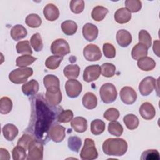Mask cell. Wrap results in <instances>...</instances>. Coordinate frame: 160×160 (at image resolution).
Here are the masks:
<instances>
[{
	"label": "cell",
	"instance_id": "29",
	"mask_svg": "<svg viewBox=\"0 0 160 160\" xmlns=\"http://www.w3.org/2000/svg\"><path fill=\"white\" fill-rule=\"evenodd\" d=\"M61 28L62 32L68 36L74 34L78 30L77 24L72 20H66L62 22Z\"/></svg>",
	"mask_w": 160,
	"mask_h": 160
},
{
	"label": "cell",
	"instance_id": "52",
	"mask_svg": "<svg viewBox=\"0 0 160 160\" xmlns=\"http://www.w3.org/2000/svg\"><path fill=\"white\" fill-rule=\"evenodd\" d=\"M159 40H156L154 41L153 42V51L158 56H159Z\"/></svg>",
	"mask_w": 160,
	"mask_h": 160
},
{
	"label": "cell",
	"instance_id": "2",
	"mask_svg": "<svg viewBox=\"0 0 160 160\" xmlns=\"http://www.w3.org/2000/svg\"><path fill=\"white\" fill-rule=\"evenodd\" d=\"M104 154L111 156H123L128 150V143L122 138H108L102 146Z\"/></svg>",
	"mask_w": 160,
	"mask_h": 160
},
{
	"label": "cell",
	"instance_id": "32",
	"mask_svg": "<svg viewBox=\"0 0 160 160\" xmlns=\"http://www.w3.org/2000/svg\"><path fill=\"white\" fill-rule=\"evenodd\" d=\"M36 58H34L30 54H24L19 56L16 61V66L19 68H25L31 64H32L36 60Z\"/></svg>",
	"mask_w": 160,
	"mask_h": 160
},
{
	"label": "cell",
	"instance_id": "31",
	"mask_svg": "<svg viewBox=\"0 0 160 160\" xmlns=\"http://www.w3.org/2000/svg\"><path fill=\"white\" fill-rule=\"evenodd\" d=\"M123 122L128 129L134 130L136 129L139 124L138 118L133 114H128L123 118Z\"/></svg>",
	"mask_w": 160,
	"mask_h": 160
},
{
	"label": "cell",
	"instance_id": "44",
	"mask_svg": "<svg viewBox=\"0 0 160 160\" xmlns=\"http://www.w3.org/2000/svg\"><path fill=\"white\" fill-rule=\"evenodd\" d=\"M26 149L21 146H17L14 147L12 151V158L14 160H23L26 158V156H28L26 152Z\"/></svg>",
	"mask_w": 160,
	"mask_h": 160
},
{
	"label": "cell",
	"instance_id": "39",
	"mask_svg": "<svg viewBox=\"0 0 160 160\" xmlns=\"http://www.w3.org/2000/svg\"><path fill=\"white\" fill-rule=\"evenodd\" d=\"M31 45L33 48L34 50L36 52L41 51L43 48V43L41 36L39 33L37 32L34 34L30 39Z\"/></svg>",
	"mask_w": 160,
	"mask_h": 160
},
{
	"label": "cell",
	"instance_id": "47",
	"mask_svg": "<svg viewBox=\"0 0 160 160\" xmlns=\"http://www.w3.org/2000/svg\"><path fill=\"white\" fill-rule=\"evenodd\" d=\"M73 112L70 109L62 111L58 116V121L60 123H67L73 119Z\"/></svg>",
	"mask_w": 160,
	"mask_h": 160
},
{
	"label": "cell",
	"instance_id": "49",
	"mask_svg": "<svg viewBox=\"0 0 160 160\" xmlns=\"http://www.w3.org/2000/svg\"><path fill=\"white\" fill-rule=\"evenodd\" d=\"M102 51L105 57L107 58L112 59L116 56V49L111 43H104L102 46Z\"/></svg>",
	"mask_w": 160,
	"mask_h": 160
},
{
	"label": "cell",
	"instance_id": "40",
	"mask_svg": "<svg viewBox=\"0 0 160 160\" xmlns=\"http://www.w3.org/2000/svg\"><path fill=\"white\" fill-rule=\"evenodd\" d=\"M102 75L106 78L112 77L116 72V66L109 62H105L102 64L101 67Z\"/></svg>",
	"mask_w": 160,
	"mask_h": 160
},
{
	"label": "cell",
	"instance_id": "16",
	"mask_svg": "<svg viewBox=\"0 0 160 160\" xmlns=\"http://www.w3.org/2000/svg\"><path fill=\"white\" fill-rule=\"evenodd\" d=\"M139 112L141 117L146 120H151L156 115L154 107L149 102H143L139 108Z\"/></svg>",
	"mask_w": 160,
	"mask_h": 160
},
{
	"label": "cell",
	"instance_id": "9",
	"mask_svg": "<svg viewBox=\"0 0 160 160\" xmlns=\"http://www.w3.org/2000/svg\"><path fill=\"white\" fill-rule=\"evenodd\" d=\"M157 85L156 80L153 77L148 76L140 82L139 91L142 96H148L153 91Z\"/></svg>",
	"mask_w": 160,
	"mask_h": 160
},
{
	"label": "cell",
	"instance_id": "18",
	"mask_svg": "<svg viewBox=\"0 0 160 160\" xmlns=\"http://www.w3.org/2000/svg\"><path fill=\"white\" fill-rule=\"evenodd\" d=\"M116 40L121 47L126 48L132 42V36L127 30L120 29L116 33Z\"/></svg>",
	"mask_w": 160,
	"mask_h": 160
},
{
	"label": "cell",
	"instance_id": "28",
	"mask_svg": "<svg viewBox=\"0 0 160 160\" xmlns=\"http://www.w3.org/2000/svg\"><path fill=\"white\" fill-rule=\"evenodd\" d=\"M79 72L80 68L78 64H69L63 70L64 75L69 79H76L79 76Z\"/></svg>",
	"mask_w": 160,
	"mask_h": 160
},
{
	"label": "cell",
	"instance_id": "36",
	"mask_svg": "<svg viewBox=\"0 0 160 160\" xmlns=\"http://www.w3.org/2000/svg\"><path fill=\"white\" fill-rule=\"evenodd\" d=\"M108 132L111 135L119 137L121 136L123 132V127L119 122L114 121L109 123Z\"/></svg>",
	"mask_w": 160,
	"mask_h": 160
},
{
	"label": "cell",
	"instance_id": "38",
	"mask_svg": "<svg viewBox=\"0 0 160 160\" xmlns=\"http://www.w3.org/2000/svg\"><path fill=\"white\" fill-rule=\"evenodd\" d=\"M16 50L18 54H32V51L29 41H22L16 44Z\"/></svg>",
	"mask_w": 160,
	"mask_h": 160
},
{
	"label": "cell",
	"instance_id": "43",
	"mask_svg": "<svg viewBox=\"0 0 160 160\" xmlns=\"http://www.w3.org/2000/svg\"><path fill=\"white\" fill-rule=\"evenodd\" d=\"M140 159L141 160H159V152L156 149H148L142 153Z\"/></svg>",
	"mask_w": 160,
	"mask_h": 160
},
{
	"label": "cell",
	"instance_id": "7",
	"mask_svg": "<svg viewBox=\"0 0 160 160\" xmlns=\"http://www.w3.org/2000/svg\"><path fill=\"white\" fill-rule=\"evenodd\" d=\"M28 160H42L43 159V145L39 141L34 139L28 148Z\"/></svg>",
	"mask_w": 160,
	"mask_h": 160
},
{
	"label": "cell",
	"instance_id": "12",
	"mask_svg": "<svg viewBox=\"0 0 160 160\" xmlns=\"http://www.w3.org/2000/svg\"><path fill=\"white\" fill-rule=\"evenodd\" d=\"M101 73V67L98 64L89 66L85 68L83 72V79L87 82L97 80Z\"/></svg>",
	"mask_w": 160,
	"mask_h": 160
},
{
	"label": "cell",
	"instance_id": "13",
	"mask_svg": "<svg viewBox=\"0 0 160 160\" xmlns=\"http://www.w3.org/2000/svg\"><path fill=\"white\" fill-rule=\"evenodd\" d=\"M43 84L47 91L56 92L60 89V81L59 78L53 74H48L43 78Z\"/></svg>",
	"mask_w": 160,
	"mask_h": 160
},
{
	"label": "cell",
	"instance_id": "19",
	"mask_svg": "<svg viewBox=\"0 0 160 160\" xmlns=\"http://www.w3.org/2000/svg\"><path fill=\"white\" fill-rule=\"evenodd\" d=\"M114 18L118 23L125 24L131 20V14L126 8H121L115 12Z\"/></svg>",
	"mask_w": 160,
	"mask_h": 160
},
{
	"label": "cell",
	"instance_id": "21",
	"mask_svg": "<svg viewBox=\"0 0 160 160\" xmlns=\"http://www.w3.org/2000/svg\"><path fill=\"white\" fill-rule=\"evenodd\" d=\"M39 88V82L35 79H31L22 86V91L26 96H32L38 92Z\"/></svg>",
	"mask_w": 160,
	"mask_h": 160
},
{
	"label": "cell",
	"instance_id": "3",
	"mask_svg": "<svg viewBox=\"0 0 160 160\" xmlns=\"http://www.w3.org/2000/svg\"><path fill=\"white\" fill-rule=\"evenodd\" d=\"M33 74V69L29 67L19 68L12 70L9 74V80L14 84H22Z\"/></svg>",
	"mask_w": 160,
	"mask_h": 160
},
{
	"label": "cell",
	"instance_id": "6",
	"mask_svg": "<svg viewBox=\"0 0 160 160\" xmlns=\"http://www.w3.org/2000/svg\"><path fill=\"white\" fill-rule=\"evenodd\" d=\"M51 52L56 56L63 57L70 53V47L68 42L64 39H57L51 45Z\"/></svg>",
	"mask_w": 160,
	"mask_h": 160
},
{
	"label": "cell",
	"instance_id": "35",
	"mask_svg": "<svg viewBox=\"0 0 160 160\" xmlns=\"http://www.w3.org/2000/svg\"><path fill=\"white\" fill-rule=\"evenodd\" d=\"M12 108V102L10 98L6 96L2 97L0 100V112L6 114L11 112Z\"/></svg>",
	"mask_w": 160,
	"mask_h": 160
},
{
	"label": "cell",
	"instance_id": "27",
	"mask_svg": "<svg viewBox=\"0 0 160 160\" xmlns=\"http://www.w3.org/2000/svg\"><path fill=\"white\" fill-rule=\"evenodd\" d=\"M28 34L26 29L21 24H16L11 30V36L14 41H19L24 38Z\"/></svg>",
	"mask_w": 160,
	"mask_h": 160
},
{
	"label": "cell",
	"instance_id": "26",
	"mask_svg": "<svg viewBox=\"0 0 160 160\" xmlns=\"http://www.w3.org/2000/svg\"><path fill=\"white\" fill-rule=\"evenodd\" d=\"M137 65L142 71H149L156 67V62L152 58L146 56L138 60Z\"/></svg>",
	"mask_w": 160,
	"mask_h": 160
},
{
	"label": "cell",
	"instance_id": "17",
	"mask_svg": "<svg viewBox=\"0 0 160 160\" xmlns=\"http://www.w3.org/2000/svg\"><path fill=\"white\" fill-rule=\"evenodd\" d=\"M43 14L45 18L49 21H54L58 19L59 11L56 6L52 3L48 4L43 9Z\"/></svg>",
	"mask_w": 160,
	"mask_h": 160
},
{
	"label": "cell",
	"instance_id": "34",
	"mask_svg": "<svg viewBox=\"0 0 160 160\" xmlns=\"http://www.w3.org/2000/svg\"><path fill=\"white\" fill-rule=\"evenodd\" d=\"M62 59L63 57L61 56L56 55L51 56L46 59L45 61V66L49 69H56L59 66Z\"/></svg>",
	"mask_w": 160,
	"mask_h": 160
},
{
	"label": "cell",
	"instance_id": "1",
	"mask_svg": "<svg viewBox=\"0 0 160 160\" xmlns=\"http://www.w3.org/2000/svg\"><path fill=\"white\" fill-rule=\"evenodd\" d=\"M34 117L36 118L34 134L38 139H43L48 135V131L54 119V113L49 108L47 102L42 99H36L35 101Z\"/></svg>",
	"mask_w": 160,
	"mask_h": 160
},
{
	"label": "cell",
	"instance_id": "23",
	"mask_svg": "<svg viewBox=\"0 0 160 160\" xmlns=\"http://www.w3.org/2000/svg\"><path fill=\"white\" fill-rule=\"evenodd\" d=\"M46 102L50 107H54L58 105L62 101V94L61 90L56 92H46Z\"/></svg>",
	"mask_w": 160,
	"mask_h": 160
},
{
	"label": "cell",
	"instance_id": "22",
	"mask_svg": "<svg viewBox=\"0 0 160 160\" xmlns=\"http://www.w3.org/2000/svg\"><path fill=\"white\" fill-rule=\"evenodd\" d=\"M82 102L85 108L88 109H93L98 105V99L94 93L88 92L83 96Z\"/></svg>",
	"mask_w": 160,
	"mask_h": 160
},
{
	"label": "cell",
	"instance_id": "41",
	"mask_svg": "<svg viewBox=\"0 0 160 160\" xmlns=\"http://www.w3.org/2000/svg\"><path fill=\"white\" fill-rule=\"evenodd\" d=\"M126 8L130 12H137L142 8V2L139 0H126L125 1Z\"/></svg>",
	"mask_w": 160,
	"mask_h": 160
},
{
	"label": "cell",
	"instance_id": "42",
	"mask_svg": "<svg viewBox=\"0 0 160 160\" xmlns=\"http://www.w3.org/2000/svg\"><path fill=\"white\" fill-rule=\"evenodd\" d=\"M68 147L69 148L76 152H78L82 144L81 139L78 136H71L68 139Z\"/></svg>",
	"mask_w": 160,
	"mask_h": 160
},
{
	"label": "cell",
	"instance_id": "11",
	"mask_svg": "<svg viewBox=\"0 0 160 160\" xmlns=\"http://www.w3.org/2000/svg\"><path fill=\"white\" fill-rule=\"evenodd\" d=\"M66 128L58 124L51 125L49 131L48 135L50 139L55 142H60L63 141L66 136Z\"/></svg>",
	"mask_w": 160,
	"mask_h": 160
},
{
	"label": "cell",
	"instance_id": "24",
	"mask_svg": "<svg viewBox=\"0 0 160 160\" xmlns=\"http://www.w3.org/2000/svg\"><path fill=\"white\" fill-rule=\"evenodd\" d=\"M19 132L18 129L13 124L8 123L2 128V134L5 139L11 141L15 139Z\"/></svg>",
	"mask_w": 160,
	"mask_h": 160
},
{
	"label": "cell",
	"instance_id": "15",
	"mask_svg": "<svg viewBox=\"0 0 160 160\" xmlns=\"http://www.w3.org/2000/svg\"><path fill=\"white\" fill-rule=\"evenodd\" d=\"M82 35L88 41H93L98 36V29L96 26L92 23H86L82 28Z\"/></svg>",
	"mask_w": 160,
	"mask_h": 160
},
{
	"label": "cell",
	"instance_id": "50",
	"mask_svg": "<svg viewBox=\"0 0 160 160\" xmlns=\"http://www.w3.org/2000/svg\"><path fill=\"white\" fill-rule=\"evenodd\" d=\"M34 139V138L31 135L28 134H24L22 136V137L19 139L17 144L18 146H21L23 147L26 150H28L30 143Z\"/></svg>",
	"mask_w": 160,
	"mask_h": 160
},
{
	"label": "cell",
	"instance_id": "25",
	"mask_svg": "<svg viewBox=\"0 0 160 160\" xmlns=\"http://www.w3.org/2000/svg\"><path fill=\"white\" fill-rule=\"evenodd\" d=\"M148 48L144 44L139 42L136 44L132 49L131 56L135 60H139V59L146 57L148 55Z\"/></svg>",
	"mask_w": 160,
	"mask_h": 160
},
{
	"label": "cell",
	"instance_id": "14",
	"mask_svg": "<svg viewBox=\"0 0 160 160\" xmlns=\"http://www.w3.org/2000/svg\"><path fill=\"white\" fill-rule=\"evenodd\" d=\"M119 94L121 101L126 104H132L136 101L137 93L131 87H123L121 89Z\"/></svg>",
	"mask_w": 160,
	"mask_h": 160
},
{
	"label": "cell",
	"instance_id": "4",
	"mask_svg": "<svg viewBox=\"0 0 160 160\" xmlns=\"http://www.w3.org/2000/svg\"><path fill=\"white\" fill-rule=\"evenodd\" d=\"M99 94L102 101L106 104L113 102L117 98L118 92L115 86L110 82H107L101 86Z\"/></svg>",
	"mask_w": 160,
	"mask_h": 160
},
{
	"label": "cell",
	"instance_id": "45",
	"mask_svg": "<svg viewBox=\"0 0 160 160\" xmlns=\"http://www.w3.org/2000/svg\"><path fill=\"white\" fill-rule=\"evenodd\" d=\"M151 36L147 31L142 29L139 31V41L140 43L145 45L148 48H149L151 46Z\"/></svg>",
	"mask_w": 160,
	"mask_h": 160
},
{
	"label": "cell",
	"instance_id": "48",
	"mask_svg": "<svg viewBox=\"0 0 160 160\" xmlns=\"http://www.w3.org/2000/svg\"><path fill=\"white\" fill-rule=\"evenodd\" d=\"M103 117L109 121H116L119 117V112L116 108H111L104 112Z\"/></svg>",
	"mask_w": 160,
	"mask_h": 160
},
{
	"label": "cell",
	"instance_id": "8",
	"mask_svg": "<svg viewBox=\"0 0 160 160\" xmlns=\"http://www.w3.org/2000/svg\"><path fill=\"white\" fill-rule=\"evenodd\" d=\"M65 89L68 97L76 98L82 90V84L76 79H69L65 84Z\"/></svg>",
	"mask_w": 160,
	"mask_h": 160
},
{
	"label": "cell",
	"instance_id": "33",
	"mask_svg": "<svg viewBox=\"0 0 160 160\" xmlns=\"http://www.w3.org/2000/svg\"><path fill=\"white\" fill-rule=\"evenodd\" d=\"M105 122L101 119H96L91 122V131L94 135H99L105 130Z\"/></svg>",
	"mask_w": 160,
	"mask_h": 160
},
{
	"label": "cell",
	"instance_id": "46",
	"mask_svg": "<svg viewBox=\"0 0 160 160\" xmlns=\"http://www.w3.org/2000/svg\"><path fill=\"white\" fill-rule=\"evenodd\" d=\"M69 6L72 12L79 14L84 9V1L83 0H72L70 1Z\"/></svg>",
	"mask_w": 160,
	"mask_h": 160
},
{
	"label": "cell",
	"instance_id": "51",
	"mask_svg": "<svg viewBox=\"0 0 160 160\" xmlns=\"http://www.w3.org/2000/svg\"><path fill=\"white\" fill-rule=\"evenodd\" d=\"M0 159H9L10 156L7 149L1 148H0Z\"/></svg>",
	"mask_w": 160,
	"mask_h": 160
},
{
	"label": "cell",
	"instance_id": "20",
	"mask_svg": "<svg viewBox=\"0 0 160 160\" xmlns=\"http://www.w3.org/2000/svg\"><path fill=\"white\" fill-rule=\"evenodd\" d=\"M71 126L76 132L81 133L87 130L88 122L84 118L78 116L71 120Z\"/></svg>",
	"mask_w": 160,
	"mask_h": 160
},
{
	"label": "cell",
	"instance_id": "30",
	"mask_svg": "<svg viewBox=\"0 0 160 160\" xmlns=\"http://www.w3.org/2000/svg\"><path fill=\"white\" fill-rule=\"evenodd\" d=\"M108 9L102 6H97L94 7L91 12V17L96 21H101L108 13Z\"/></svg>",
	"mask_w": 160,
	"mask_h": 160
},
{
	"label": "cell",
	"instance_id": "10",
	"mask_svg": "<svg viewBox=\"0 0 160 160\" xmlns=\"http://www.w3.org/2000/svg\"><path fill=\"white\" fill-rule=\"evenodd\" d=\"M83 55L85 59L89 61H96L102 57L99 48L94 44H89L84 48Z\"/></svg>",
	"mask_w": 160,
	"mask_h": 160
},
{
	"label": "cell",
	"instance_id": "5",
	"mask_svg": "<svg viewBox=\"0 0 160 160\" xmlns=\"http://www.w3.org/2000/svg\"><path fill=\"white\" fill-rule=\"evenodd\" d=\"M98 152L94 141L90 138L84 140L83 148L80 152V158L82 160H93L98 158Z\"/></svg>",
	"mask_w": 160,
	"mask_h": 160
},
{
	"label": "cell",
	"instance_id": "37",
	"mask_svg": "<svg viewBox=\"0 0 160 160\" xmlns=\"http://www.w3.org/2000/svg\"><path fill=\"white\" fill-rule=\"evenodd\" d=\"M25 22L29 27L36 28L41 26L42 20L37 14H30L26 18Z\"/></svg>",
	"mask_w": 160,
	"mask_h": 160
}]
</instances>
